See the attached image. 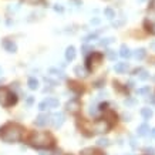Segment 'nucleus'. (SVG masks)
Here are the masks:
<instances>
[{
    "label": "nucleus",
    "instance_id": "obj_1",
    "mask_svg": "<svg viewBox=\"0 0 155 155\" xmlns=\"http://www.w3.org/2000/svg\"><path fill=\"white\" fill-rule=\"evenodd\" d=\"M23 134H24V128L14 123L6 124L0 128V138L6 144H14V142L21 141Z\"/></svg>",
    "mask_w": 155,
    "mask_h": 155
},
{
    "label": "nucleus",
    "instance_id": "obj_2",
    "mask_svg": "<svg viewBox=\"0 0 155 155\" xmlns=\"http://www.w3.org/2000/svg\"><path fill=\"white\" fill-rule=\"evenodd\" d=\"M54 138L50 132H32L29 137V144L39 149H48L54 147Z\"/></svg>",
    "mask_w": 155,
    "mask_h": 155
},
{
    "label": "nucleus",
    "instance_id": "obj_3",
    "mask_svg": "<svg viewBox=\"0 0 155 155\" xmlns=\"http://www.w3.org/2000/svg\"><path fill=\"white\" fill-rule=\"evenodd\" d=\"M17 103V97L7 87H0V104L3 107H12Z\"/></svg>",
    "mask_w": 155,
    "mask_h": 155
},
{
    "label": "nucleus",
    "instance_id": "obj_4",
    "mask_svg": "<svg viewBox=\"0 0 155 155\" xmlns=\"http://www.w3.org/2000/svg\"><path fill=\"white\" fill-rule=\"evenodd\" d=\"M112 127V124L104 117L101 120H97V121H94V123L91 124V129H93V132H97V134H105V132H108Z\"/></svg>",
    "mask_w": 155,
    "mask_h": 155
},
{
    "label": "nucleus",
    "instance_id": "obj_5",
    "mask_svg": "<svg viewBox=\"0 0 155 155\" xmlns=\"http://www.w3.org/2000/svg\"><path fill=\"white\" fill-rule=\"evenodd\" d=\"M101 60H103V54L101 53H97V51H94V53H91V56L90 57H87V70L88 71H93L94 68H97L98 65L101 64Z\"/></svg>",
    "mask_w": 155,
    "mask_h": 155
},
{
    "label": "nucleus",
    "instance_id": "obj_6",
    "mask_svg": "<svg viewBox=\"0 0 155 155\" xmlns=\"http://www.w3.org/2000/svg\"><path fill=\"white\" fill-rule=\"evenodd\" d=\"M65 110L68 111L70 114H77L78 111L81 110V103L78 100H70L68 103L65 104Z\"/></svg>",
    "mask_w": 155,
    "mask_h": 155
},
{
    "label": "nucleus",
    "instance_id": "obj_7",
    "mask_svg": "<svg viewBox=\"0 0 155 155\" xmlns=\"http://www.w3.org/2000/svg\"><path fill=\"white\" fill-rule=\"evenodd\" d=\"M50 120H51V117L48 115V114H40V115L36 118L34 124H36L37 127H46L47 124L50 123Z\"/></svg>",
    "mask_w": 155,
    "mask_h": 155
},
{
    "label": "nucleus",
    "instance_id": "obj_8",
    "mask_svg": "<svg viewBox=\"0 0 155 155\" xmlns=\"http://www.w3.org/2000/svg\"><path fill=\"white\" fill-rule=\"evenodd\" d=\"M3 48L6 50V51L9 53H16V50H17V46H16V43H14L13 40H3Z\"/></svg>",
    "mask_w": 155,
    "mask_h": 155
},
{
    "label": "nucleus",
    "instance_id": "obj_9",
    "mask_svg": "<svg viewBox=\"0 0 155 155\" xmlns=\"http://www.w3.org/2000/svg\"><path fill=\"white\" fill-rule=\"evenodd\" d=\"M51 118H53L51 123H53V125H54L56 128L61 127L63 123H64V114H63V112H57V114H54Z\"/></svg>",
    "mask_w": 155,
    "mask_h": 155
},
{
    "label": "nucleus",
    "instance_id": "obj_10",
    "mask_svg": "<svg viewBox=\"0 0 155 155\" xmlns=\"http://www.w3.org/2000/svg\"><path fill=\"white\" fill-rule=\"evenodd\" d=\"M74 58H76V47L70 46V47L65 48V60H67V61H71V60H74Z\"/></svg>",
    "mask_w": 155,
    "mask_h": 155
},
{
    "label": "nucleus",
    "instance_id": "obj_11",
    "mask_svg": "<svg viewBox=\"0 0 155 155\" xmlns=\"http://www.w3.org/2000/svg\"><path fill=\"white\" fill-rule=\"evenodd\" d=\"M81 155H104L103 151H100V149L97 148H84L83 151H81Z\"/></svg>",
    "mask_w": 155,
    "mask_h": 155
},
{
    "label": "nucleus",
    "instance_id": "obj_12",
    "mask_svg": "<svg viewBox=\"0 0 155 155\" xmlns=\"http://www.w3.org/2000/svg\"><path fill=\"white\" fill-rule=\"evenodd\" d=\"M114 70L118 74H123V73H125V71L128 70V63H117L114 65Z\"/></svg>",
    "mask_w": 155,
    "mask_h": 155
},
{
    "label": "nucleus",
    "instance_id": "obj_13",
    "mask_svg": "<svg viewBox=\"0 0 155 155\" xmlns=\"http://www.w3.org/2000/svg\"><path fill=\"white\" fill-rule=\"evenodd\" d=\"M137 132H138V135H140V137L148 135V132H149V125H148V124H141V125L138 127V129H137Z\"/></svg>",
    "mask_w": 155,
    "mask_h": 155
},
{
    "label": "nucleus",
    "instance_id": "obj_14",
    "mask_svg": "<svg viewBox=\"0 0 155 155\" xmlns=\"http://www.w3.org/2000/svg\"><path fill=\"white\" fill-rule=\"evenodd\" d=\"M68 87H70L73 91H76V93H83V91H84V87H83V84L76 83V81H70V83H68Z\"/></svg>",
    "mask_w": 155,
    "mask_h": 155
},
{
    "label": "nucleus",
    "instance_id": "obj_15",
    "mask_svg": "<svg viewBox=\"0 0 155 155\" xmlns=\"http://www.w3.org/2000/svg\"><path fill=\"white\" fill-rule=\"evenodd\" d=\"M134 74H137V76L141 78V80H148V78H149L148 71L144 70V68H137V70H134Z\"/></svg>",
    "mask_w": 155,
    "mask_h": 155
},
{
    "label": "nucleus",
    "instance_id": "obj_16",
    "mask_svg": "<svg viewBox=\"0 0 155 155\" xmlns=\"http://www.w3.org/2000/svg\"><path fill=\"white\" fill-rule=\"evenodd\" d=\"M120 56H121L123 58H129L131 57V50H129L125 44H123L121 46V48H120Z\"/></svg>",
    "mask_w": 155,
    "mask_h": 155
},
{
    "label": "nucleus",
    "instance_id": "obj_17",
    "mask_svg": "<svg viewBox=\"0 0 155 155\" xmlns=\"http://www.w3.org/2000/svg\"><path fill=\"white\" fill-rule=\"evenodd\" d=\"M141 115L144 117L145 120H151L152 115H154V111L151 110V108H148V107H145V108H142L141 110Z\"/></svg>",
    "mask_w": 155,
    "mask_h": 155
},
{
    "label": "nucleus",
    "instance_id": "obj_18",
    "mask_svg": "<svg viewBox=\"0 0 155 155\" xmlns=\"http://www.w3.org/2000/svg\"><path fill=\"white\" fill-rule=\"evenodd\" d=\"M46 101V104H47V107H48V108H56V107H58V100L57 98H47V100H44Z\"/></svg>",
    "mask_w": 155,
    "mask_h": 155
},
{
    "label": "nucleus",
    "instance_id": "obj_19",
    "mask_svg": "<svg viewBox=\"0 0 155 155\" xmlns=\"http://www.w3.org/2000/svg\"><path fill=\"white\" fill-rule=\"evenodd\" d=\"M145 56H147L145 48H138V50H135V53H134V57H135L137 60H144Z\"/></svg>",
    "mask_w": 155,
    "mask_h": 155
},
{
    "label": "nucleus",
    "instance_id": "obj_20",
    "mask_svg": "<svg viewBox=\"0 0 155 155\" xmlns=\"http://www.w3.org/2000/svg\"><path fill=\"white\" fill-rule=\"evenodd\" d=\"M27 85H29L30 90H37V88H39V81H37L36 78H29Z\"/></svg>",
    "mask_w": 155,
    "mask_h": 155
},
{
    "label": "nucleus",
    "instance_id": "obj_21",
    "mask_svg": "<svg viewBox=\"0 0 155 155\" xmlns=\"http://www.w3.org/2000/svg\"><path fill=\"white\" fill-rule=\"evenodd\" d=\"M74 73L77 74L78 77H87V71H85L81 65H77V67L74 68Z\"/></svg>",
    "mask_w": 155,
    "mask_h": 155
},
{
    "label": "nucleus",
    "instance_id": "obj_22",
    "mask_svg": "<svg viewBox=\"0 0 155 155\" xmlns=\"http://www.w3.org/2000/svg\"><path fill=\"white\" fill-rule=\"evenodd\" d=\"M50 74L51 76H56V77H58V78H64L65 76H64V73L61 70H57V68H50Z\"/></svg>",
    "mask_w": 155,
    "mask_h": 155
},
{
    "label": "nucleus",
    "instance_id": "obj_23",
    "mask_svg": "<svg viewBox=\"0 0 155 155\" xmlns=\"http://www.w3.org/2000/svg\"><path fill=\"white\" fill-rule=\"evenodd\" d=\"M104 14H105V17H107V19H110V20H112L114 17H115L114 10H112V9H110V7H107V9L104 10Z\"/></svg>",
    "mask_w": 155,
    "mask_h": 155
},
{
    "label": "nucleus",
    "instance_id": "obj_24",
    "mask_svg": "<svg viewBox=\"0 0 155 155\" xmlns=\"http://www.w3.org/2000/svg\"><path fill=\"white\" fill-rule=\"evenodd\" d=\"M149 91H151V88H149V85H147V87L138 88V90H137V94H140V95H147V94H149Z\"/></svg>",
    "mask_w": 155,
    "mask_h": 155
},
{
    "label": "nucleus",
    "instance_id": "obj_25",
    "mask_svg": "<svg viewBox=\"0 0 155 155\" xmlns=\"http://www.w3.org/2000/svg\"><path fill=\"white\" fill-rule=\"evenodd\" d=\"M97 144L100 145V147H108V144H110V141L107 140V138H100L97 141Z\"/></svg>",
    "mask_w": 155,
    "mask_h": 155
},
{
    "label": "nucleus",
    "instance_id": "obj_26",
    "mask_svg": "<svg viewBox=\"0 0 155 155\" xmlns=\"http://www.w3.org/2000/svg\"><path fill=\"white\" fill-rule=\"evenodd\" d=\"M112 41H114V39H112V37H108V39L101 40V41H100V46H103V47H105V46H108L110 43H112Z\"/></svg>",
    "mask_w": 155,
    "mask_h": 155
},
{
    "label": "nucleus",
    "instance_id": "obj_27",
    "mask_svg": "<svg viewBox=\"0 0 155 155\" xmlns=\"http://www.w3.org/2000/svg\"><path fill=\"white\" fill-rule=\"evenodd\" d=\"M107 57L110 58V60H115L117 58V53L114 50H107Z\"/></svg>",
    "mask_w": 155,
    "mask_h": 155
},
{
    "label": "nucleus",
    "instance_id": "obj_28",
    "mask_svg": "<svg viewBox=\"0 0 155 155\" xmlns=\"http://www.w3.org/2000/svg\"><path fill=\"white\" fill-rule=\"evenodd\" d=\"M97 39V33H94V34H90V36H87L84 39V43H87V41H91V40Z\"/></svg>",
    "mask_w": 155,
    "mask_h": 155
},
{
    "label": "nucleus",
    "instance_id": "obj_29",
    "mask_svg": "<svg viewBox=\"0 0 155 155\" xmlns=\"http://www.w3.org/2000/svg\"><path fill=\"white\" fill-rule=\"evenodd\" d=\"M39 110H41V111L48 110V107H47V104H46V101H41V103L39 104Z\"/></svg>",
    "mask_w": 155,
    "mask_h": 155
},
{
    "label": "nucleus",
    "instance_id": "obj_30",
    "mask_svg": "<svg viewBox=\"0 0 155 155\" xmlns=\"http://www.w3.org/2000/svg\"><path fill=\"white\" fill-rule=\"evenodd\" d=\"M91 50H93V48H91L90 46H83V48H81V53H83V54H87V53L91 51Z\"/></svg>",
    "mask_w": 155,
    "mask_h": 155
},
{
    "label": "nucleus",
    "instance_id": "obj_31",
    "mask_svg": "<svg viewBox=\"0 0 155 155\" xmlns=\"http://www.w3.org/2000/svg\"><path fill=\"white\" fill-rule=\"evenodd\" d=\"M24 3H27V4H37V3H40L41 0H23Z\"/></svg>",
    "mask_w": 155,
    "mask_h": 155
},
{
    "label": "nucleus",
    "instance_id": "obj_32",
    "mask_svg": "<svg viewBox=\"0 0 155 155\" xmlns=\"http://www.w3.org/2000/svg\"><path fill=\"white\" fill-rule=\"evenodd\" d=\"M54 10H56V12H58V13H61V12L64 10V7L61 6V4H56V6H54Z\"/></svg>",
    "mask_w": 155,
    "mask_h": 155
},
{
    "label": "nucleus",
    "instance_id": "obj_33",
    "mask_svg": "<svg viewBox=\"0 0 155 155\" xmlns=\"http://www.w3.org/2000/svg\"><path fill=\"white\" fill-rule=\"evenodd\" d=\"M145 152L149 154V155H154L155 154V149L152 148V147H148V148H145Z\"/></svg>",
    "mask_w": 155,
    "mask_h": 155
},
{
    "label": "nucleus",
    "instance_id": "obj_34",
    "mask_svg": "<svg viewBox=\"0 0 155 155\" xmlns=\"http://www.w3.org/2000/svg\"><path fill=\"white\" fill-rule=\"evenodd\" d=\"M148 101H149V103H151V104H155V95H149Z\"/></svg>",
    "mask_w": 155,
    "mask_h": 155
},
{
    "label": "nucleus",
    "instance_id": "obj_35",
    "mask_svg": "<svg viewBox=\"0 0 155 155\" xmlns=\"http://www.w3.org/2000/svg\"><path fill=\"white\" fill-rule=\"evenodd\" d=\"M148 32H151V33H152V34H155V24H154V26H149Z\"/></svg>",
    "mask_w": 155,
    "mask_h": 155
},
{
    "label": "nucleus",
    "instance_id": "obj_36",
    "mask_svg": "<svg viewBox=\"0 0 155 155\" xmlns=\"http://www.w3.org/2000/svg\"><path fill=\"white\" fill-rule=\"evenodd\" d=\"M98 23H100V20H98V19H93V20H91V24H98Z\"/></svg>",
    "mask_w": 155,
    "mask_h": 155
},
{
    "label": "nucleus",
    "instance_id": "obj_37",
    "mask_svg": "<svg viewBox=\"0 0 155 155\" xmlns=\"http://www.w3.org/2000/svg\"><path fill=\"white\" fill-rule=\"evenodd\" d=\"M131 145H132L134 148H135V147H137V144H135V140H134V138H131Z\"/></svg>",
    "mask_w": 155,
    "mask_h": 155
},
{
    "label": "nucleus",
    "instance_id": "obj_38",
    "mask_svg": "<svg viewBox=\"0 0 155 155\" xmlns=\"http://www.w3.org/2000/svg\"><path fill=\"white\" fill-rule=\"evenodd\" d=\"M124 118H125V121H129V118H131V115H129V114H125V115H124Z\"/></svg>",
    "mask_w": 155,
    "mask_h": 155
},
{
    "label": "nucleus",
    "instance_id": "obj_39",
    "mask_svg": "<svg viewBox=\"0 0 155 155\" xmlns=\"http://www.w3.org/2000/svg\"><path fill=\"white\" fill-rule=\"evenodd\" d=\"M149 47H151V50H154V51H155V41H154V43H151Z\"/></svg>",
    "mask_w": 155,
    "mask_h": 155
},
{
    "label": "nucleus",
    "instance_id": "obj_40",
    "mask_svg": "<svg viewBox=\"0 0 155 155\" xmlns=\"http://www.w3.org/2000/svg\"><path fill=\"white\" fill-rule=\"evenodd\" d=\"M151 135H152V137H154V138H155V128H152V129H151Z\"/></svg>",
    "mask_w": 155,
    "mask_h": 155
},
{
    "label": "nucleus",
    "instance_id": "obj_41",
    "mask_svg": "<svg viewBox=\"0 0 155 155\" xmlns=\"http://www.w3.org/2000/svg\"><path fill=\"white\" fill-rule=\"evenodd\" d=\"M27 103L32 104V103H33V98H32V97H29V98H27Z\"/></svg>",
    "mask_w": 155,
    "mask_h": 155
},
{
    "label": "nucleus",
    "instance_id": "obj_42",
    "mask_svg": "<svg viewBox=\"0 0 155 155\" xmlns=\"http://www.w3.org/2000/svg\"><path fill=\"white\" fill-rule=\"evenodd\" d=\"M151 7H152V9H154V10H155V0H154V1H152V6H151Z\"/></svg>",
    "mask_w": 155,
    "mask_h": 155
},
{
    "label": "nucleus",
    "instance_id": "obj_43",
    "mask_svg": "<svg viewBox=\"0 0 155 155\" xmlns=\"http://www.w3.org/2000/svg\"><path fill=\"white\" fill-rule=\"evenodd\" d=\"M0 74H3V71H1V68H0Z\"/></svg>",
    "mask_w": 155,
    "mask_h": 155
},
{
    "label": "nucleus",
    "instance_id": "obj_44",
    "mask_svg": "<svg viewBox=\"0 0 155 155\" xmlns=\"http://www.w3.org/2000/svg\"><path fill=\"white\" fill-rule=\"evenodd\" d=\"M154 81H155V77H154Z\"/></svg>",
    "mask_w": 155,
    "mask_h": 155
},
{
    "label": "nucleus",
    "instance_id": "obj_45",
    "mask_svg": "<svg viewBox=\"0 0 155 155\" xmlns=\"http://www.w3.org/2000/svg\"><path fill=\"white\" fill-rule=\"evenodd\" d=\"M67 155H70V154H67Z\"/></svg>",
    "mask_w": 155,
    "mask_h": 155
}]
</instances>
